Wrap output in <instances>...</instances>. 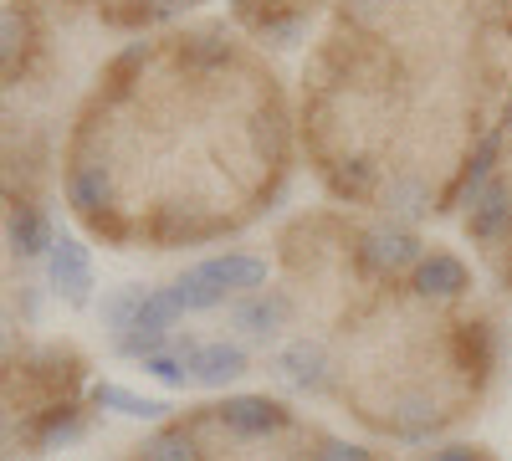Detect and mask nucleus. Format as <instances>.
Here are the masks:
<instances>
[{"label":"nucleus","mask_w":512,"mask_h":461,"mask_svg":"<svg viewBox=\"0 0 512 461\" xmlns=\"http://www.w3.org/2000/svg\"><path fill=\"white\" fill-rule=\"evenodd\" d=\"M210 410H216V426L231 446H256V441H277V436L297 431V415L272 395H231Z\"/></svg>","instance_id":"1"},{"label":"nucleus","mask_w":512,"mask_h":461,"mask_svg":"<svg viewBox=\"0 0 512 461\" xmlns=\"http://www.w3.org/2000/svg\"><path fill=\"white\" fill-rule=\"evenodd\" d=\"M405 292L425 308H456L472 298V267L456 251H425L415 262V272L405 277Z\"/></svg>","instance_id":"2"},{"label":"nucleus","mask_w":512,"mask_h":461,"mask_svg":"<svg viewBox=\"0 0 512 461\" xmlns=\"http://www.w3.org/2000/svg\"><path fill=\"white\" fill-rule=\"evenodd\" d=\"M292 313H297V303H292V292H287V287H262V292H246V298L236 303L231 323L246 333V339L272 344L277 333L292 323Z\"/></svg>","instance_id":"3"},{"label":"nucleus","mask_w":512,"mask_h":461,"mask_svg":"<svg viewBox=\"0 0 512 461\" xmlns=\"http://www.w3.org/2000/svg\"><path fill=\"white\" fill-rule=\"evenodd\" d=\"M185 369H190V385H205V390H226L231 380L251 369V354L241 344H226V339H200L190 354H185Z\"/></svg>","instance_id":"4"},{"label":"nucleus","mask_w":512,"mask_h":461,"mask_svg":"<svg viewBox=\"0 0 512 461\" xmlns=\"http://www.w3.org/2000/svg\"><path fill=\"white\" fill-rule=\"evenodd\" d=\"M318 0H236V21L251 26L256 36H292L303 31Z\"/></svg>","instance_id":"5"},{"label":"nucleus","mask_w":512,"mask_h":461,"mask_svg":"<svg viewBox=\"0 0 512 461\" xmlns=\"http://www.w3.org/2000/svg\"><path fill=\"white\" fill-rule=\"evenodd\" d=\"M277 364H282V380L297 385V390H308V395H328L333 390V359L323 354L318 339H292Z\"/></svg>","instance_id":"6"},{"label":"nucleus","mask_w":512,"mask_h":461,"mask_svg":"<svg viewBox=\"0 0 512 461\" xmlns=\"http://www.w3.org/2000/svg\"><path fill=\"white\" fill-rule=\"evenodd\" d=\"M47 267H52V287L62 292L67 303H88L93 298V262H88V246H82V241L57 236Z\"/></svg>","instance_id":"7"},{"label":"nucleus","mask_w":512,"mask_h":461,"mask_svg":"<svg viewBox=\"0 0 512 461\" xmlns=\"http://www.w3.org/2000/svg\"><path fill=\"white\" fill-rule=\"evenodd\" d=\"M210 282H216L226 298H236V292H262L272 267L267 257H251V251H226V257H210V262H195Z\"/></svg>","instance_id":"8"},{"label":"nucleus","mask_w":512,"mask_h":461,"mask_svg":"<svg viewBox=\"0 0 512 461\" xmlns=\"http://www.w3.org/2000/svg\"><path fill=\"white\" fill-rule=\"evenodd\" d=\"M169 298H175L180 313H210V308H221V303H226V292L210 282L200 267H190V272H180L175 282H169Z\"/></svg>","instance_id":"9"},{"label":"nucleus","mask_w":512,"mask_h":461,"mask_svg":"<svg viewBox=\"0 0 512 461\" xmlns=\"http://www.w3.org/2000/svg\"><path fill=\"white\" fill-rule=\"evenodd\" d=\"M93 405L103 410H118V415H134V421H164V400H149V395H134L123 385H93Z\"/></svg>","instance_id":"10"},{"label":"nucleus","mask_w":512,"mask_h":461,"mask_svg":"<svg viewBox=\"0 0 512 461\" xmlns=\"http://www.w3.org/2000/svg\"><path fill=\"white\" fill-rule=\"evenodd\" d=\"M144 298H149V287H118V292H108V298H103V323L113 328V339L139 323Z\"/></svg>","instance_id":"11"},{"label":"nucleus","mask_w":512,"mask_h":461,"mask_svg":"<svg viewBox=\"0 0 512 461\" xmlns=\"http://www.w3.org/2000/svg\"><path fill=\"white\" fill-rule=\"evenodd\" d=\"M169 339H175L169 328H128V333H118V339H113V349L128 354V359H154V354L169 349Z\"/></svg>","instance_id":"12"},{"label":"nucleus","mask_w":512,"mask_h":461,"mask_svg":"<svg viewBox=\"0 0 512 461\" xmlns=\"http://www.w3.org/2000/svg\"><path fill=\"white\" fill-rule=\"evenodd\" d=\"M144 374H154V380L169 385V390H185V385H190V369H185V359H180L175 349H164V354L144 359Z\"/></svg>","instance_id":"13"},{"label":"nucleus","mask_w":512,"mask_h":461,"mask_svg":"<svg viewBox=\"0 0 512 461\" xmlns=\"http://www.w3.org/2000/svg\"><path fill=\"white\" fill-rule=\"evenodd\" d=\"M425 461H492L482 446H446V451H431Z\"/></svg>","instance_id":"14"}]
</instances>
